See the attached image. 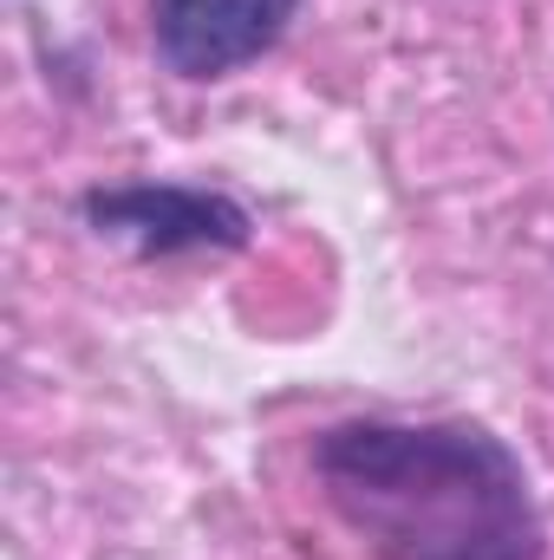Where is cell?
<instances>
[{
	"label": "cell",
	"instance_id": "6da1fadb",
	"mask_svg": "<svg viewBox=\"0 0 554 560\" xmlns=\"http://www.w3.org/2000/svg\"><path fill=\"white\" fill-rule=\"evenodd\" d=\"M313 482L372 560H542L529 476L476 423H339Z\"/></svg>",
	"mask_w": 554,
	"mask_h": 560
},
{
	"label": "cell",
	"instance_id": "7a4b0ae2",
	"mask_svg": "<svg viewBox=\"0 0 554 560\" xmlns=\"http://www.w3.org/2000/svg\"><path fill=\"white\" fill-rule=\"evenodd\" d=\"M92 235L125 242L138 255H183V248H249V209L189 189V183H131V189H92L79 202Z\"/></svg>",
	"mask_w": 554,
	"mask_h": 560
},
{
	"label": "cell",
	"instance_id": "3957f363",
	"mask_svg": "<svg viewBox=\"0 0 554 560\" xmlns=\"http://www.w3.org/2000/svg\"><path fill=\"white\" fill-rule=\"evenodd\" d=\"M300 0H150V46L176 79H222L262 59Z\"/></svg>",
	"mask_w": 554,
	"mask_h": 560
}]
</instances>
